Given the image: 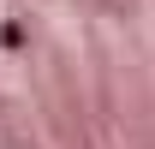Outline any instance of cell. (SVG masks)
<instances>
[{
	"mask_svg": "<svg viewBox=\"0 0 155 149\" xmlns=\"http://www.w3.org/2000/svg\"><path fill=\"white\" fill-rule=\"evenodd\" d=\"M24 42H30V36H24V24H0V48H6V54H18Z\"/></svg>",
	"mask_w": 155,
	"mask_h": 149,
	"instance_id": "1",
	"label": "cell"
}]
</instances>
